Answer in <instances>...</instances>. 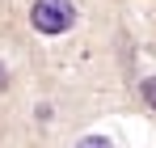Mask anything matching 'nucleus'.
I'll list each match as a JSON object with an SVG mask.
<instances>
[{"instance_id":"7ed1b4c3","label":"nucleus","mask_w":156,"mask_h":148,"mask_svg":"<svg viewBox=\"0 0 156 148\" xmlns=\"http://www.w3.org/2000/svg\"><path fill=\"white\" fill-rule=\"evenodd\" d=\"M76 148H110V140H101V135H84Z\"/></svg>"},{"instance_id":"f257e3e1","label":"nucleus","mask_w":156,"mask_h":148,"mask_svg":"<svg viewBox=\"0 0 156 148\" xmlns=\"http://www.w3.org/2000/svg\"><path fill=\"white\" fill-rule=\"evenodd\" d=\"M30 21H34L38 34H63L76 21V9H72V0H34Z\"/></svg>"},{"instance_id":"f03ea898","label":"nucleus","mask_w":156,"mask_h":148,"mask_svg":"<svg viewBox=\"0 0 156 148\" xmlns=\"http://www.w3.org/2000/svg\"><path fill=\"white\" fill-rule=\"evenodd\" d=\"M139 93H144V102H148V106L156 110V76H148V80L139 85Z\"/></svg>"}]
</instances>
